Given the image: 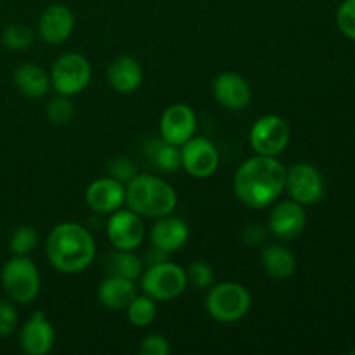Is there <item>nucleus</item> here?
I'll use <instances>...</instances> for the list:
<instances>
[{
    "label": "nucleus",
    "mask_w": 355,
    "mask_h": 355,
    "mask_svg": "<svg viewBox=\"0 0 355 355\" xmlns=\"http://www.w3.org/2000/svg\"><path fill=\"white\" fill-rule=\"evenodd\" d=\"M288 170L276 156L257 155L246 159L234 175V193L250 208H266L286 189Z\"/></svg>",
    "instance_id": "1"
},
{
    "label": "nucleus",
    "mask_w": 355,
    "mask_h": 355,
    "mask_svg": "<svg viewBox=\"0 0 355 355\" xmlns=\"http://www.w3.org/2000/svg\"><path fill=\"white\" fill-rule=\"evenodd\" d=\"M47 259L59 272L76 274L89 269L96 259L94 236L80 224L64 222L55 225L47 238Z\"/></svg>",
    "instance_id": "2"
},
{
    "label": "nucleus",
    "mask_w": 355,
    "mask_h": 355,
    "mask_svg": "<svg viewBox=\"0 0 355 355\" xmlns=\"http://www.w3.org/2000/svg\"><path fill=\"white\" fill-rule=\"evenodd\" d=\"M125 203L141 217L162 218L177 208V193L159 177L135 175L125 187Z\"/></svg>",
    "instance_id": "3"
},
{
    "label": "nucleus",
    "mask_w": 355,
    "mask_h": 355,
    "mask_svg": "<svg viewBox=\"0 0 355 355\" xmlns=\"http://www.w3.org/2000/svg\"><path fill=\"white\" fill-rule=\"evenodd\" d=\"M207 311L215 321L236 322L248 314L252 307L250 291L243 284L225 281L211 284L207 295Z\"/></svg>",
    "instance_id": "4"
},
{
    "label": "nucleus",
    "mask_w": 355,
    "mask_h": 355,
    "mask_svg": "<svg viewBox=\"0 0 355 355\" xmlns=\"http://www.w3.org/2000/svg\"><path fill=\"white\" fill-rule=\"evenodd\" d=\"M187 288L186 270L172 262L153 263L142 276V291L153 300L170 302Z\"/></svg>",
    "instance_id": "5"
},
{
    "label": "nucleus",
    "mask_w": 355,
    "mask_h": 355,
    "mask_svg": "<svg viewBox=\"0 0 355 355\" xmlns=\"http://www.w3.org/2000/svg\"><path fill=\"white\" fill-rule=\"evenodd\" d=\"M2 283L12 300L19 304H30L40 291V274L30 259L16 257L3 267Z\"/></svg>",
    "instance_id": "6"
},
{
    "label": "nucleus",
    "mask_w": 355,
    "mask_h": 355,
    "mask_svg": "<svg viewBox=\"0 0 355 355\" xmlns=\"http://www.w3.org/2000/svg\"><path fill=\"white\" fill-rule=\"evenodd\" d=\"M92 76V68L87 58L76 52L61 55L52 66L51 83L55 92L62 96H75L87 89Z\"/></svg>",
    "instance_id": "7"
},
{
    "label": "nucleus",
    "mask_w": 355,
    "mask_h": 355,
    "mask_svg": "<svg viewBox=\"0 0 355 355\" xmlns=\"http://www.w3.org/2000/svg\"><path fill=\"white\" fill-rule=\"evenodd\" d=\"M250 144L257 155L277 156L290 144V125L277 114H266L253 123Z\"/></svg>",
    "instance_id": "8"
},
{
    "label": "nucleus",
    "mask_w": 355,
    "mask_h": 355,
    "mask_svg": "<svg viewBox=\"0 0 355 355\" xmlns=\"http://www.w3.org/2000/svg\"><path fill=\"white\" fill-rule=\"evenodd\" d=\"M180 162L182 168L189 175L196 179H208L217 172L220 156L214 142L193 135L189 141L180 146Z\"/></svg>",
    "instance_id": "9"
},
{
    "label": "nucleus",
    "mask_w": 355,
    "mask_h": 355,
    "mask_svg": "<svg viewBox=\"0 0 355 355\" xmlns=\"http://www.w3.org/2000/svg\"><path fill=\"white\" fill-rule=\"evenodd\" d=\"M107 239L116 250L134 252L146 238L144 222L134 210H116L107 220Z\"/></svg>",
    "instance_id": "10"
},
{
    "label": "nucleus",
    "mask_w": 355,
    "mask_h": 355,
    "mask_svg": "<svg viewBox=\"0 0 355 355\" xmlns=\"http://www.w3.org/2000/svg\"><path fill=\"white\" fill-rule=\"evenodd\" d=\"M286 189L291 200L300 205H315L324 196V182L321 173L309 163L291 166L286 175Z\"/></svg>",
    "instance_id": "11"
},
{
    "label": "nucleus",
    "mask_w": 355,
    "mask_h": 355,
    "mask_svg": "<svg viewBox=\"0 0 355 355\" xmlns=\"http://www.w3.org/2000/svg\"><path fill=\"white\" fill-rule=\"evenodd\" d=\"M196 114L187 104H172L166 107L159 120V134L163 141L173 146H182L196 132Z\"/></svg>",
    "instance_id": "12"
},
{
    "label": "nucleus",
    "mask_w": 355,
    "mask_h": 355,
    "mask_svg": "<svg viewBox=\"0 0 355 355\" xmlns=\"http://www.w3.org/2000/svg\"><path fill=\"white\" fill-rule=\"evenodd\" d=\"M307 217L304 205L286 200L272 208L269 217V231L279 239H295L304 232Z\"/></svg>",
    "instance_id": "13"
},
{
    "label": "nucleus",
    "mask_w": 355,
    "mask_h": 355,
    "mask_svg": "<svg viewBox=\"0 0 355 355\" xmlns=\"http://www.w3.org/2000/svg\"><path fill=\"white\" fill-rule=\"evenodd\" d=\"M75 28V16L69 7L62 3H52L42 12L38 19V33L47 44L58 45L68 40Z\"/></svg>",
    "instance_id": "14"
},
{
    "label": "nucleus",
    "mask_w": 355,
    "mask_h": 355,
    "mask_svg": "<svg viewBox=\"0 0 355 355\" xmlns=\"http://www.w3.org/2000/svg\"><path fill=\"white\" fill-rule=\"evenodd\" d=\"M214 96L225 110L241 111L252 101V89L239 73L225 71L215 78Z\"/></svg>",
    "instance_id": "15"
},
{
    "label": "nucleus",
    "mask_w": 355,
    "mask_h": 355,
    "mask_svg": "<svg viewBox=\"0 0 355 355\" xmlns=\"http://www.w3.org/2000/svg\"><path fill=\"white\" fill-rule=\"evenodd\" d=\"M85 200L87 205L97 214H113L125 203L123 182L113 177H101L87 187Z\"/></svg>",
    "instance_id": "16"
},
{
    "label": "nucleus",
    "mask_w": 355,
    "mask_h": 355,
    "mask_svg": "<svg viewBox=\"0 0 355 355\" xmlns=\"http://www.w3.org/2000/svg\"><path fill=\"white\" fill-rule=\"evenodd\" d=\"M54 328L44 312H35L21 329V349L28 355H45L54 347Z\"/></svg>",
    "instance_id": "17"
},
{
    "label": "nucleus",
    "mask_w": 355,
    "mask_h": 355,
    "mask_svg": "<svg viewBox=\"0 0 355 355\" xmlns=\"http://www.w3.org/2000/svg\"><path fill=\"white\" fill-rule=\"evenodd\" d=\"M189 239V227L182 218L162 217L151 229V243L165 253H173L182 248Z\"/></svg>",
    "instance_id": "18"
},
{
    "label": "nucleus",
    "mask_w": 355,
    "mask_h": 355,
    "mask_svg": "<svg viewBox=\"0 0 355 355\" xmlns=\"http://www.w3.org/2000/svg\"><path fill=\"white\" fill-rule=\"evenodd\" d=\"M97 295H99V300L104 307L111 309V311H123L137 297V288H135V281L132 279L107 276L99 284Z\"/></svg>",
    "instance_id": "19"
},
{
    "label": "nucleus",
    "mask_w": 355,
    "mask_h": 355,
    "mask_svg": "<svg viewBox=\"0 0 355 355\" xmlns=\"http://www.w3.org/2000/svg\"><path fill=\"white\" fill-rule=\"evenodd\" d=\"M142 68L130 55L116 58L107 68V80L111 87L120 94H132L141 87Z\"/></svg>",
    "instance_id": "20"
},
{
    "label": "nucleus",
    "mask_w": 355,
    "mask_h": 355,
    "mask_svg": "<svg viewBox=\"0 0 355 355\" xmlns=\"http://www.w3.org/2000/svg\"><path fill=\"white\" fill-rule=\"evenodd\" d=\"M14 83L23 96L40 99L49 92L51 76L37 64H23L14 71Z\"/></svg>",
    "instance_id": "21"
},
{
    "label": "nucleus",
    "mask_w": 355,
    "mask_h": 355,
    "mask_svg": "<svg viewBox=\"0 0 355 355\" xmlns=\"http://www.w3.org/2000/svg\"><path fill=\"white\" fill-rule=\"evenodd\" d=\"M262 267L274 279H288L297 269V260L284 246L269 245L262 253Z\"/></svg>",
    "instance_id": "22"
},
{
    "label": "nucleus",
    "mask_w": 355,
    "mask_h": 355,
    "mask_svg": "<svg viewBox=\"0 0 355 355\" xmlns=\"http://www.w3.org/2000/svg\"><path fill=\"white\" fill-rule=\"evenodd\" d=\"M104 272L107 276H118L125 277V279L135 281L142 274V262L139 257H135L132 252H125V250H116V252L110 253L103 262Z\"/></svg>",
    "instance_id": "23"
},
{
    "label": "nucleus",
    "mask_w": 355,
    "mask_h": 355,
    "mask_svg": "<svg viewBox=\"0 0 355 355\" xmlns=\"http://www.w3.org/2000/svg\"><path fill=\"white\" fill-rule=\"evenodd\" d=\"M149 158L153 159V165L158 170L166 173L177 172L182 166L180 162V149L179 146H173L166 141H151L148 148Z\"/></svg>",
    "instance_id": "24"
},
{
    "label": "nucleus",
    "mask_w": 355,
    "mask_h": 355,
    "mask_svg": "<svg viewBox=\"0 0 355 355\" xmlns=\"http://www.w3.org/2000/svg\"><path fill=\"white\" fill-rule=\"evenodd\" d=\"M127 318L134 326L144 328L149 326L156 318V304L151 297H135L127 307Z\"/></svg>",
    "instance_id": "25"
},
{
    "label": "nucleus",
    "mask_w": 355,
    "mask_h": 355,
    "mask_svg": "<svg viewBox=\"0 0 355 355\" xmlns=\"http://www.w3.org/2000/svg\"><path fill=\"white\" fill-rule=\"evenodd\" d=\"M33 40H35L33 31H31L28 26H24V24H17V23L9 24L2 35L3 45H6L9 51H14V52H21L24 51V49H28L31 44H33Z\"/></svg>",
    "instance_id": "26"
},
{
    "label": "nucleus",
    "mask_w": 355,
    "mask_h": 355,
    "mask_svg": "<svg viewBox=\"0 0 355 355\" xmlns=\"http://www.w3.org/2000/svg\"><path fill=\"white\" fill-rule=\"evenodd\" d=\"M38 245V234L33 227L21 225L10 236V250L16 257H26Z\"/></svg>",
    "instance_id": "27"
},
{
    "label": "nucleus",
    "mask_w": 355,
    "mask_h": 355,
    "mask_svg": "<svg viewBox=\"0 0 355 355\" xmlns=\"http://www.w3.org/2000/svg\"><path fill=\"white\" fill-rule=\"evenodd\" d=\"M73 103L69 101V96L59 94L58 97L47 104V118L55 125H66L73 118Z\"/></svg>",
    "instance_id": "28"
},
{
    "label": "nucleus",
    "mask_w": 355,
    "mask_h": 355,
    "mask_svg": "<svg viewBox=\"0 0 355 355\" xmlns=\"http://www.w3.org/2000/svg\"><path fill=\"white\" fill-rule=\"evenodd\" d=\"M187 283L193 284L196 290H208L215 283V274L211 267L205 262H193L186 270Z\"/></svg>",
    "instance_id": "29"
},
{
    "label": "nucleus",
    "mask_w": 355,
    "mask_h": 355,
    "mask_svg": "<svg viewBox=\"0 0 355 355\" xmlns=\"http://www.w3.org/2000/svg\"><path fill=\"white\" fill-rule=\"evenodd\" d=\"M336 24L347 38L355 42V0H343L336 10Z\"/></svg>",
    "instance_id": "30"
},
{
    "label": "nucleus",
    "mask_w": 355,
    "mask_h": 355,
    "mask_svg": "<svg viewBox=\"0 0 355 355\" xmlns=\"http://www.w3.org/2000/svg\"><path fill=\"white\" fill-rule=\"evenodd\" d=\"M139 354L141 355H168L170 343L165 336L162 335H148L139 345Z\"/></svg>",
    "instance_id": "31"
},
{
    "label": "nucleus",
    "mask_w": 355,
    "mask_h": 355,
    "mask_svg": "<svg viewBox=\"0 0 355 355\" xmlns=\"http://www.w3.org/2000/svg\"><path fill=\"white\" fill-rule=\"evenodd\" d=\"M110 177H113V179L128 184L135 175H137V168H135L134 163L128 162L127 158H118L110 163Z\"/></svg>",
    "instance_id": "32"
},
{
    "label": "nucleus",
    "mask_w": 355,
    "mask_h": 355,
    "mask_svg": "<svg viewBox=\"0 0 355 355\" xmlns=\"http://www.w3.org/2000/svg\"><path fill=\"white\" fill-rule=\"evenodd\" d=\"M17 326L16 309L9 302H0V336H9Z\"/></svg>",
    "instance_id": "33"
},
{
    "label": "nucleus",
    "mask_w": 355,
    "mask_h": 355,
    "mask_svg": "<svg viewBox=\"0 0 355 355\" xmlns=\"http://www.w3.org/2000/svg\"><path fill=\"white\" fill-rule=\"evenodd\" d=\"M266 227L259 224H253L250 227L245 229V234H243V239L246 241L248 246H259L260 243L266 241Z\"/></svg>",
    "instance_id": "34"
},
{
    "label": "nucleus",
    "mask_w": 355,
    "mask_h": 355,
    "mask_svg": "<svg viewBox=\"0 0 355 355\" xmlns=\"http://www.w3.org/2000/svg\"><path fill=\"white\" fill-rule=\"evenodd\" d=\"M166 255H168V253H165L163 250L153 246V250H149V252L146 253V263H148V266H153V263L165 262Z\"/></svg>",
    "instance_id": "35"
}]
</instances>
